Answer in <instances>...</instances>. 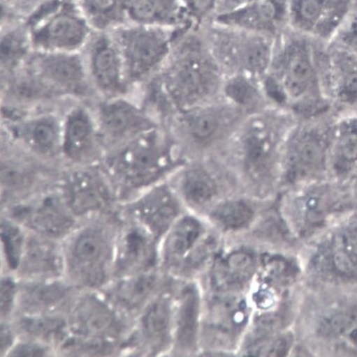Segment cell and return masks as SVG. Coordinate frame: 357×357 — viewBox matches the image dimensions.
I'll use <instances>...</instances> for the list:
<instances>
[{
	"label": "cell",
	"instance_id": "44",
	"mask_svg": "<svg viewBox=\"0 0 357 357\" xmlns=\"http://www.w3.org/2000/svg\"><path fill=\"white\" fill-rule=\"evenodd\" d=\"M23 323L26 331L46 338L60 337L64 328V321L59 319H27Z\"/></svg>",
	"mask_w": 357,
	"mask_h": 357
},
{
	"label": "cell",
	"instance_id": "27",
	"mask_svg": "<svg viewBox=\"0 0 357 357\" xmlns=\"http://www.w3.org/2000/svg\"><path fill=\"white\" fill-rule=\"evenodd\" d=\"M210 310L209 328L217 339L228 341L239 333L247 319L245 304L237 297H221Z\"/></svg>",
	"mask_w": 357,
	"mask_h": 357
},
{
	"label": "cell",
	"instance_id": "22",
	"mask_svg": "<svg viewBox=\"0 0 357 357\" xmlns=\"http://www.w3.org/2000/svg\"><path fill=\"white\" fill-rule=\"evenodd\" d=\"M125 17L131 24L168 29H196L181 0H125Z\"/></svg>",
	"mask_w": 357,
	"mask_h": 357
},
{
	"label": "cell",
	"instance_id": "5",
	"mask_svg": "<svg viewBox=\"0 0 357 357\" xmlns=\"http://www.w3.org/2000/svg\"><path fill=\"white\" fill-rule=\"evenodd\" d=\"M308 37L289 27L275 40L267 75L279 86L285 101L305 107L322 90L319 65Z\"/></svg>",
	"mask_w": 357,
	"mask_h": 357
},
{
	"label": "cell",
	"instance_id": "20",
	"mask_svg": "<svg viewBox=\"0 0 357 357\" xmlns=\"http://www.w3.org/2000/svg\"><path fill=\"white\" fill-rule=\"evenodd\" d=\"M4 105L24 109L48 106H61L68 100L27 68L7 75L2 82Z\"/></svg>",
	"mask_w": 357,
	"mask_h": 357
},
{
	"label": "cell",
	"instance_id": "30",
	"mask_svg": "<svg viewBox=\"0 0 357 357\" xmlns=\"http://www.w3.org/2000/svg\"><path fill=\"white\" fill-rule=\"evenodd\" d=\"M198 311L197 291L189 285L182 293L177 319V341L183 349H191L196 344Z\"/></svg>",
	"mask_w": 357,
	"mask_h": 357
},
{
	"label": "cell",
	"instance_id": "26",
	"mask_svg": "<svg viewBox=\"0 0 357 357\" xmlns=\"http://www.w3.org/2000/svg\"><path fill=\"white\" fill-rule=\"evenodd\" d=\"M254 256L245 251L234 252L221 259L214 267L212 280L215 289L221 292L237 291L252 277Z\"/></svg>",
	"mask_w": 357,
	"mask_h": 357
},
{
	"label": "cell",
	"instance_id": "46",
	"mask_svg": "<svg viewBox=\"0 0 357 357\" xmlns=\"http://www.w3.org/2000/svg\"><path fill=\"white\" fill-rule=\"evenodd\" d=\"M257 1L258 0H219L216 16L233 13Z\"/></svg>",
	"mask_w": 357,
	"mask_h": 357
},
{
	"label": "cell",
	"instance_id": "40",
	"mask_svg": "<svg viewBox=\"0 0 357 357\" xmlns=\"http://www.w3.org/2000/svg\"><path fill=\"white\" fill-rule=\"evenodd\" d=\"M1 238L9 266L13 269L18 267L22 243L20 229L10 222L3 221Z\"/></svg>",
	"mask_w": 357,
	"mask_h": 357
},
{
	"label": "cell",
	"instance_id": "28",
	"mask_svg": "<svg viewBox=\"0 0 357 357\" xmlns=\"http://www.w3.org/2000/svg\"><path fill=\"white\" fill-rule=\"evenodd\" d=\"M105 250L103 238L96 233H85L77 240L73 255L88 282L97 283L103 278Z\"/></svg>",
	"mask_w": 357,
	"mask_h": 357
},
{
	"label": "cell",
	"instance_id": "42",
	"mask_svg": "<svg viewBox=\"0 0 357 357\" xmlns=\"http://www.w3.org/2000/svg\"><path fill=\"white\" fill-rule=\"evenodd\" d=\"M330 43L357 54V8H352Z\"/></svg>",
	"mask_w": 357,
	"mask_h": 357
},
{
	"label": "cell",
	"instance_id": "4",
	"mask_svg": "<svg viewBox=\"0 0 357 357\" xmlns=\"http://www.w3.org/2000/svg\"><path fill=\"white\" fill-rule=\"evenodd\" d=\"M199 30L226 76L242 75L261 82L266 77L276 39L214 22Z\"/></svg>",
	"mask_w": 357,
	"mask_h": 357
},
{
	"label": "cell",
	"instance_id": "11",
	"mask_svg": "<svg viewBox=\"0 0 357 357\" xmlns=\"http://www.w3.org/2000/svg\"><path fill=\"white\" fill-rule=\"evenodd\" d=\"M52 183L71 213L77 215L103 210L118 199L113 185L99 163L61 167Z\"/></svg>",
	"mask_w": 357,
	"mask_h": 357
},
{
	"label": "cell",
	"instance_id": "24",
	"mask_svg": "<svg viewBox=\"0 0 357 357\" xmlns=\"http://www.w3.org/2000/svg\"><path fill=\"white\" fill-rule=\"evenodd\" d=\"M172 184V183H171ZM224 183L216 171L203 164H193L184 168L177 175L176 192L191 205L205 206L220 195Z\"/></svg>",
	"mask_w": 357,
	"mask_h": 357
},
{
	"label": "cell",
	"instance_id": "25",
	"mask_svg": "<svg viewBox=\"0 0 357 357\" xmlns=\"http://www.w3.org/2000/svg\"><path fill=\"white\" fill-rule=\"evenodd\" d=\"M329 174L345 178L357 169V116L346 117L332 127Z\"/></svg>",
	"mask_w": 357,
	"mask_h": 357
},
{
	"label": "cell",
	"instance_id": "35",
	"mask_svg": "<svg viewBox=\"0 0 357 357\" xmlns=\"http://www.w3.org/2000/svg\"><path fill=\"white\" fill-rule=\"evenodd\" d=\"M154 285V275H140L120 285L117 291L118 299L128 308L137 307L148 298Z\"/></svg>",
	"mask_w": 357,
	"mask_h": 357
},
{
	"label": "cell",
	"instance_id": "41",
	"mask_svg": "<svg viewBox=\"0 0 357 357\" xmlns=\"http://www.w3.org/2000/svg\"><path fill=\"white\" fill-rule=\"evenodd\" d=\"M80 323L83 328L90 333H99L110 326L112 316L108 310L101 305L89 306L87 310L81 311Z\"/></svg>",
	"mask_w": 357,
	"mask_h": 357
},
{
	"label": "cell",
	"instance_id": "3",
	"mask_svg": "<svg viewBox=\"0 0 357 357\" xmlns=\"http://www.w3.org/2000/svg\"><path fill=\"white\" fill-rule=\"evenodd\" d=\"M276 120L268 114H253L230 139L231 163L246 187L265 190L279 177L282 140Z\"/></svg>",
	"mask_w": 357,
	"mask_h": 357
},
{
	"label": "cell",
	"instance_id": "18",
	"mask_svg": "<svg viewBox=\"0 0 357 357\" xmlns=\"http://www.w3.org/2000/svg\"><path fill=\"white\" fill-rule=\"evenodd\" d=\"M289 0H258L211 22L277 39L289 28Z\"/></svg>",
	"mask_w": 357,
	"mask_h": 357
},
{
	"label": "cell",
	"instance_id": "14",
	"mask_svg": "<svg viewBox=\"0 0 357 357\" xmlns=\"http://www.w3.org/2000/svg\"><path fill=\"white\" fill-rule=\"evenodd\" d=\"M352 8L351 0H289V27L329 43Z\"/></svg>",
	"mask_w": 357,
	"mask_h": 357
},
{
	"label": "cell",
	"instance_id": "38",
	"mask_svg": "<svg viewBox=\"0 0 357 357\" xmlns=\"http://www.w3.org/2000/svg\"><path fill=\"white\" fill-rule=\"evenodd\" d=\"M219 0H181L186 15L196 29H200L216 16Z\"/></svg>",
	"mask_w": 357,
	"mask_h": 357
},
{
	"label": "cell",
	"instance_id": "19",
	"mask_svg": "<svg viewBox=\"0 0 357 357\" xmlns=\"http://www.w3.org/2000/svg\"><path fill=\"white\" fill-rule=\"evenodd\" d=\"M319 63L322 90L345 104L357 102V54L333 43Z\"/></svg>",
	"mask_w": 357,
	"mask_h": 357
},
{
	"label": "cell",
	"instance_id": "13",
	"mask_svg": "<svg viewBox=\"0 0 357 357\" xmlns=\"http://www.w3.org/2000/svg\"><path fill=\"white\" fill-rule=\"evenodd\" d=\"M27 68L68 100L92 102L99 98L80 53L37 52Z\"/></svg>",
	"mask_w": 357,
	"mask_h": 357
},
{
	"label": "cell",
	"instance_id": "37",
	"mask_svg": "<svg viewBox=\"0 0 357 357\" xmlns=\"http://www.w3.org/2000/svg\"><path fill=\"white\" fill-rule=\"evenodd\" d=\"M170 321V304L163 299L155 303L143 318V326L149 337L161 339L167 335Z\"/></svg>",
	"mask_w": 357,
	"mask_h": 357
},
{
	"label": "cell",
	"instance_id": "23",
	"mask_svg": "<svg viewBox=\"0 0 357 357\" xmlns=\"http://www.w3.org/2000/svg\"><path fill=\"white\" fill-rule=\"evenodd\" d=\"M322 273L342 279L357 278V229L338 233L325 243L314 265Z\"/></svg>",
	"mask_w": 357,
	"mask_h": 357
},
{
	"label": "cell",
	"instance_id": "6",
	"mask_svg": "<svg viewBox=\"0 0 357 357\" xmlns=\"http://www.w3.org/2000/svg\"><path fill=\"white\" fill-rule=\"evenodd\" d=\"M64 105L34 109L3 105V127L9 144L45 165L60 167Z\"/></svg>",
	"mask_w": 357,
	"mask_h": 357
},
{
	"label": "cell",
	"instance_id": "43",
	"mask_svg": "<svg viewBox=\"0 0 357 357\" xmlns=\"http://www.w3.org/2000/svg\"><path fill=\"white\" fill-rule=\"evenodd\" d=\"M64 293L59 284L41 285L28 291L26 300L33 306L48 307L59 301Z\"/></svg>",
	"mask_w": 357,
	"mask_h": 357
},
{
	"label": "cell",
	"instance_id": "15",
	"mask_svg": "<svg viewBox=\"0 0 357 357\" xmlns=\"http://www.w3.org/2000/svg\"><path fill=\"white\" fill-rule=\"evenodd\" d=\"M71 213L52 180L35 191L32 199L11 209L13 219L52 236H59L73 227Z\"/></svg>",
	"mask_w": 357,
	"mask_h": 357
},
{
	"label": "cell",
	"instance_id": "2",
	"mask_svg": "<svg viewBox=\"0 0 357 357\" xmlns=\"http://www.w3.org/2000/svg\"><path fill=\"white\" fill-rule=\"evenodd\" d=\"M159 127L105 151L99 165L118 199L129 201L163 181L171 164V148Z\"/></svg>",
	"mask_w": 357,
	"mask_h": 357
},
{
	"label": "cell",
	"instance_id": "17",
	"mask_svg": "<svg viewBox=\"0 0 357 357\" xmlns=\"http://www.w3.org/2000/svg\"><path fill=\"white\" fill-rule=\"evenodd\" d=\"M240 111L228 102L224 107L211 103L182 111L180 128L196 149H208L229 134L231 123L236 121L235 117Z\"/></svg>",
	"mask_w": 357,
	"mask_h": 357
},
{
	"label": "cell",
	"instance_id": "39",
	"mask_svg": "<svg viewBox=\"0 0 357 357\" xmlns=\"http://www.w3.org/2000/svg\"><path fill=\"white\" fill-rule=\"evenodd\" d=\"M122 261L132 266L144 260L149 252V240L145 234L138 229L129 231L123 241Z\"/></svg>",
	"mask_w": 357,
	"mask_h": 357
},
{
	"label": "cell",
	"instance_id": "7",
	"mask_svg": "<svg viewBox=\"0 0 357 357\" xmlns=\"http://www.w3.org/2000/svg\"><path fill=\"white\" fill-rule=\"evenodd\" d=\"M191 29H168L131 24L112 36L124 60L129 84L144 86L164 66L176 40Z\"/></svg>",
	"mask_w": 357,
	"mask_h": 357
},
{
	"label": "cell",
	"instance_id": "12",
	"mask_svg": "<svg viewBox=\"0 0 357 357\" xmlns=\"http://www.w3.org/2000/svg\"><path fill=\"white\" fill-rule=\"evenodd\" d=\"M91 105L105 152L159 128L153 116L131 95L99 98Z\"/></svg>",
	"mask_w": 357,
	"mask_h": 357
},
{
	"label": "cell",
	"instance_id": "45",
	"mask_svg": "<svg viewBox=\"0 0 357 357\" xmlns=\"http://www.w3.org/2000/svg\"><path fill=\"white\" fill-rule=\"evenodd\" d=\"M15 291V284L10 278H6L1 282V311L2 315L8 314L12 310Z\"/></svg>",
	"mask_w": 357,
	"mask_h": 357
},
{
	"label": "cell",
	"instance_id": "47",
	"mask_svg": "<svg viewBox=\"0 0 357 357\" xmlns=\"http://www.w3.org/2000/svg\"><path fill=\"white\" fill-rule=\"evenodd\" d=\"M45 349L36 344H24L16 347L11 355L13 356H43Z\"/></svg>",
	"mask_w": 357,
	"mask_h": 357
},
{
	"label": "cell",
	"instance_id": "1",
	"mask_svg": "<svg viewBox=\"0 0 357 357\" xmlns=\"http://www.w3.org/2000/svg\"><path fill=\"white\" fill-rule=\"evenodd\" d=\"M226 78L210 54L199 29L176 40L167 62L148 83L158 87L182 111L211 104L221 95Z\"/></svg>",
	"mask_w": 357,
	"mask_h": 357
},
{
	"label": "cell",
	"instance_id": "33",
	"mask_svg": "<svg viewBox=\"0 0 357 357\" xmlns=\"http://www.w3.org/2000/svg\"><path fill=\"white\" fill-rule=\"evenodd\" d=\"M125 0H82L80 9L92 28L105 30L125 16Z\"/></svg>",
	"mask_w": 357,
	"mask_h": 357
},
{
	"label": "cell",
	"instance_id": "16",
	"mask_svg": "<svg viewBox=\"0 0 357 357\" xmlns=\"http://www.w3.org/2000/svg\"><path fill=\"white\" fill-rule=\"evenodd\" d=\"M86 59L92 84L99 98L130 96L122 54L112 36H99L89 43Z\"/></svg>",
	"mask_w": 357,
	"mask_h": 357
},
{
	"label": "cell",
	"instance_id": "21",
	"mask_svg": "<svg viewBox=\"0 0 357 357\" xmlns=\"http://www.w3.org/2000/svg\"><path fill=\"white\" fill-rule=\"evenodd\" d=\"M131 200L134 215L157 234L168 229L180 211L176 190L164 180Z\"/></svg>",
	"mask_w": 357,
	"mask_h": 357
},
{
	"label": "cell",
	"instance_id": "9",
	"mask_svg": "<svg viewBox=\"0 0 357 357\" xmlns=\"http://www.w3.org/2000/svg\"><path fill=\"white\" fill-rule=\"evenodd\" d=\"M92 26L79 7L54 4L33 21L29 31L40 52L80 53L91 38Z\"/></svg>",
	"mask_w": 357,
	"mask_h": 357
},
{
	"label": "cell",
	"instance_id": "10",
	"mask_svg": "<svg viewBox=\"0 0 357 357\" xmlns=\"http://www.w3.org/2000/svg\"><path fill=\"white\" fill-rule=\"evenodd\" d=\"M104 153L91 102L68 101L62 108L61 167L98 164Z\"/></svg>",
	"mask_w": 357,
	"mask_h": 357
},
{
	"label": "cell",
	"instance_id": "31",
	"mask_svg": "<svg viewBox=\"0 0 357 357\" xmlns=\"http://www.w3.org/2000/svg\"><path fill=\"white\" fill-rule=\"evenodd\" d=\"M202 227L194 218L187 217L181 220L170 234L166 245V256L168 261L180 260L187 253L196 248L200 242Z\"/></svg>",
	"mask_w": 357,
	"mask_h": 357
},
{
	"label": "cell",
	"instance_id": "8",
	"mask_svg": "<svg viewBox=\"0 0 357 357\" xmlns=\"http://www.w3.org/2000/svg\"><path fill=\"white\" fill-rule=\"evenodd\" d=\"M332 128L306 125L293 130L285 138L280 162L279 180L292 187L321 181L329 173Z\"/></svg>",
	"mask_w": 357,
	"mask_h": 357
},
{
	"label": "cell",
	"instance_id": "29",
	"mask_svg": "<svg viewBox=\"0 0 357 357\" xmlns=\"http://www.w3.org/2000/svg\"><path fill=\"white\" fill-rule=\"evenodd\" d=\"M262 82L256 79L242 75L226 76L221 95L228 103L240 110L252 108L259 103L262 98Z\"/></svg>",
	"mask_w": 357,
	"mask_h": 357
},
{
	"label": "cell",
	"instance_id": "34",
	"mask_svg": "<svg viewBox=\"0 0 357 357\" xmlns=\"http://www.w3.org/2000/svg\"><path fill=\"white\" fill-rule=\"evenodd\" d=\"M32 46L29 33L21 29L10 31L2 36L1 67L10 75L20 70Z\"/></svg>",
	"mask_w": 357,
	"mask_h": 357
},
{
	"label": "cell",
	"instance_id": "48",
	"mask_svg": "<svg viewBox=\"0 0 357 357\" xmlns=\"http://www.w3.org/2000/svg\"><path fill=\"white\" fill-rule=\"evenodd\" d=\"M13 335L11 331L6 327L4 325H2L1 328V351H5L8 348L11 346L13 343Z\"/></svg>",
	"mask_w": 357,
	"mask_h": 357
},
{
	"label": "cell",
	"instance_id": "49",
	"mask_svg": "<svg viewBox=\"0 0 357 357\" xmlns=\"http://www.w3.org/2000/svg\"><path fill=\"white\" fill-rule=\"evenodd\" d=\"M354 176H355V181H356V184H357V169H356V171L355 172V173H354Z\"/></svg>",
	"mask_w": 357,
	"mask_h": 357
},
{
	"label": "cell",
	"instance_id": "36",
	"mask_svg": "<svg viewBox=\"0 0 357 357\" xmlns=\"http://www.w3.org/2000/svg\"><path fill=\"white\" fill-rule=\"evenodd\" d=\"M27 264L31 272L53 273L59 271L61 259L50 245L34 243L28 250Z\"/></svg>",
	"mask_w": 357,
	"mask_h": 357
},
{
	"label": "cell",
	"instance_id": "32",
	"mask_svg": "<svg viewBox=\"0 0 357 357\" xmlns=\"http://www.w3.org/2000/svg\"><path fill=\"white\" fill-rule=\"evenodd\" d=\"M254 211L252 206L240 198L226 199L214 206L210 218L225 229L238 230L248 226L252 221Z\"/></svg>",
	"mask_w": 357,
	"mask_h": 357
}]
</instances>
